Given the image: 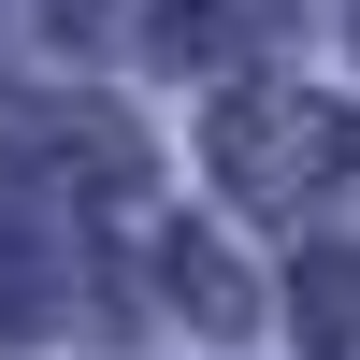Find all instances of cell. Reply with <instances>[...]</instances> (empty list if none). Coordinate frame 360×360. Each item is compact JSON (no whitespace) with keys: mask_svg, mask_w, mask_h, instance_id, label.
Segmentation results:
<instances>
[{"mask_svg":"<svg viewBox=\"0 0 360 360\" xmlns=\"http://www.w3.org/2000/svg\"><path fill=\"white\" fill-rule=\"evenodd\" d=\"M202 159H217V188H231V202L288 217V202H317V188L360 159V115H346V101H317V86H231L217 130H202Z\"/></svg>","mask_w":360,"mask_h":360,"instance_id":"obj_1","label":"cell"},{"mask_svg":"<svg viewBox=\"0 0 360 360\" xmlns=\"http://www.w3.org/2000/svg\"><path fill=\"white\" fill-rule=\"evenodd\" d=\"M130 159H144V130L115 101H58V86H0V173H44V188H130Z\"/></svg>","mask_w":360,"mask_h":360,"instance_id":"obj_2","label":"cell"},{"mask_svg":"<svg viewBox=\"0 0 360 360\" xmlns=\"http://www.w3.org/2000/svg\"><path fill=\"white\" fill-rule=\"evenodd\" d=\"M144 15V58H245L288 29V0H130Z\"/></svg>","mask_w":360,"mask_h":360,"instance_id":"obj_3","label":"cell"},{"mask_svg":"<svg viewBox=\"0 0 360 360\" xmlns=\"http://www.w3.org/2000/svg\"><path fill=\"white\" fill-rule=\"evenodd\" d=\"M159 259H173V303H188L202 332H245V317H259V288L231 274V245H217V231H159Z\"/></svg>","mask_w":360,"mask_h":360,"instance_id":"obj_4","label":"cell"},{"mask_svg":"<svg viewBox=\"0 0 360 360\" xmlns=\"http://www.w3.org/2000/svg\"><path fill=\"white\" fill-rule=\"evenodd\" d=\"M288 317H303V346H317V360H360V245L303 259V274H288Z\"/></svg>","mask_w":360,"mask_h":360,"instance_id":"obj_5","label":"cell"},{"mask_svg":"<svg viewBox=\"0 0 360 360\" xmlns=\"http://www.w3.org/2000/svg\"><path fill=\"white\" fill-rule=\"evenodd\" d=\"M29 317H44V259H29V231L0 217V332H29Z\"/></svg>","mask_w":360,"mask_h":360,"instance_id":"obj_6","label":"cell"}]
</instances>
